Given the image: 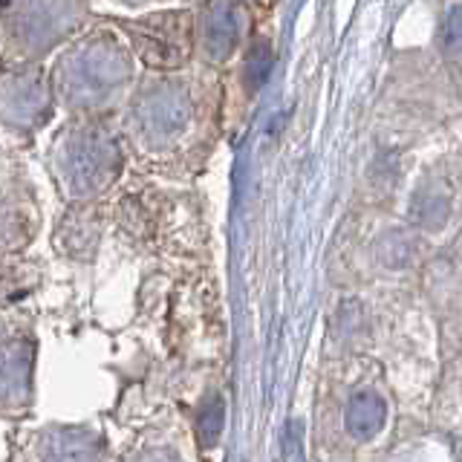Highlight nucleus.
<instances>
[{"label":"nucleus","instance_id":"7ed1b4c3","mask_svg":"<svg viewBox=\"0 0 462 462\" xmlns=\"http://www.w3.org/2000/svg\"><path fill=\"white\" fill-rule=\"evenodd\" d=\"M55 173L64 191L72 197H90L105 191L122 168V151L101 127H76L58 139Z\"/></svg>","mask_w":462,"mask_h":462},{"label":"nucleus","instance_id":"20e7f679","mask_svg":"<svg viewBox=\"0 0 462 462\" xmlns=\"http://www.w3.org/2000/svg\"><path fill=\"white\" fill-rule=\"evenodd\" d=\"M50 116V81L38 67L6 69L0 76V127L35 130Z\"/></svg>","mask_w":462,"mask_h":462},{"label":"nucleus","instance_id":"f257e3e1","mask_svg":"<svg viewBox=\"0 0 462 462\" xmlns=\"http://www.w3.org/2000/svg\"><path fill=\"white\" fill-rule=\"evenodd\" d=\"M130 76L127 58L110 35H93L61 55L55 93L69 110H96L122 90Z\"/></svg>","mask_w":462,"mask_h":462},{"label":"nucleus","instance_id":"0eeeda50","mask_svg":"<svg viewBox=\"0 0 462 462\" xmlns=\"http://www.w3.org/2000/svg\"><path fill=\"white\" fill-rule=\"evenodd\" d=\"M32 387V350L21 338L0 336V411L23 408Z\"/></svg>","mask_w":462,"mask_h":462},{"label":"nucleus","instance_id":"9d476101","mask_svg":"<svg viewBox=\"0 0 462 462\" xmlns=\"http://www.w3.org/2000/svg\"><path fill=\"white\" fill-rule=\"evenodd\" d=\"M439 41L448 52H459L462 50V6L448 9L445 21H442V32Z\"/></svg>","mask_w":462,"mask_h":462},{"label":"nucleus","instance_id":"39448f33","mask_svg":"<svg viewBox=\"0 0 462 462\" xmlns=\"http://www.w3.org/2000/svg\"><path fill=\"white\" fill-rule=\"evenodd\" d=\"M127 29L139 58L148 67H177L191 50V18L185 12H159Z\"/></svg>","mask_w":462,"mask_h":462},{"label":"nucleus","instance_id":"ddd939ff","mask_svg":"<svg viewBox=\"0 0 462 462\" xmlns=\"http://www.w3.org/2000/svg\"><path fill=\"white\" fill-rule=\"evenodd\" d=\"M220 428H223V404L214 402L208 411H202L199 416V439L211 445L217 437H220Z\"/></svg>","mask_w":462,"mask_h":462},{"label":"nucleus","instance_id":"f8f14e48","mask_svg":"<svg viewBox=\"0 0 462 462\" xmlns=\"http://www.w3.org/2000/svg\"><path fill=\"white\" fill-rule=\"evenodd\" d=\"M422 199V211L413 208L416 211V220L422 223V226H439L445 217H448V202L445 197L439 194H425V197H419Z\"/></svg>","mask_w":462,"mask_h":462},{"label":"nucleus","instance_id":"1a4fd4ad","mask_svg":"<svg viewBox=\"0 0 462 462\" xmlns=\"http://www.w3.org/2000/svg\"><path fill=\"white\" fill-rule=\"evenodd\" d=\"M384 416H387L384 399L375 393V390H361V393L353 396V402L346 404V430H350L356 439L367 442L384 428Z\"/></svg>","mask_w":462,"mask_h":462},{"label":"nucleus","instance_id":"6e6552de","mask_svg":"<svg viewBox=\"0 0 462 462\" xmlns=\"http://www.w3.org/2000/svg\"><path fill=\"white\" fill-rule=\"evenodd\" d=\"M243 32V14L228 0H214L202 18V50L214 61H223L237 47Z\"/></svg>","mask_w":462,"mask_h":462},{"label":"nucleus","instance_id":"f03ea898","mask_svg":"<svg viewBox=\"0 0 462 462\" xmlns=\"http://www.w3.org/2000/svg\"><path fill=\"white\" fill-rule=\"evenodd\" d=\"M84 0H9L4 9V43L12 58H41L76 32Z\"/></svg>","mask_w":462,"mask_h":462},{"label":"nucleus","instance_id":"9b49d317","mask_svg":"<svg viewBox=\"0 0 462 462\" xmlns=\"http://www.w3.org/2000/svg\"><path fill=\"white\" fill-rule=\"evenodd\" d=\"M269 69H272V52L266 47H254V52L249 55V64H245V79H249L252 90H257L269 79Z\"/></svg>","mask_w":462,"mask_h":462},{"label":"nucleus","instance_id":"423d86ee","mask_svg":"<svg viewBox=\"0 0 462 462\" xmlns=\"http://www.w3.org/2000/svg\"><path fill=\"white\" fill-rule=\"evenodd\" d=\"M188 116H191V107L180 87H156V90L144 93L142 101H136V122L142 134L153 142L177 136L188 125Z\"/></svg>","mask_w":462,"mask_h":462}]
</instances>
